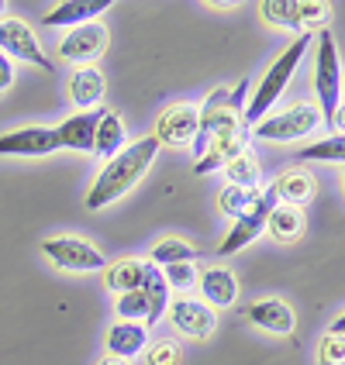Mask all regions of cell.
<instances>
[{
  "label": "cell",
  "mask_w": 345,
  "mask_h": 365,
  "mask_svg": "<svg viewBox=\"0 0 345 365\" xmlns=\"http://www.w3.org/2000/svg\"><path fill=\"white\" fill-rule=\"evenodd\" d=\"M156 155H159V142L156 138H142V142H135V145H124V152H118L111 163L104 165L97 182L90 186L86 210H101L107 203H114L118 197H124L149 173V165H152Z\"/></svg>",
  "instance_id": "1"
},
{
  "label": "cell",
  "mask_w": 345,
  "mask_h": 365,
  "mask_svg": "<svg viewBox=\"0 0 345 365\" xmlns=\"http://www.w3.org/2000/svg\"><path fill=\"white\" fill-rule=\"evenodd\" d=\"M311 41H314V35L311 31H301L297 38L286 45L284 52L273 59V66L263 73V83L256 86V93L249 97V103H245V114H242V124L245 128H252V124H259L266 118V110L273 107V103L284 97L286 83L294 80V73H297V66L304 62L307 48H311Z\"/></svg>",
  "instance_id": "2"
},
{
  "label": "cell",
  "mask_w": 345,
  "mask_h": 365,
  "mask_svg": "<svg viewBox=\"0 0 345 365\" xmlns=\"http://www.w3.org/2000/svg\"><path fill=\"white\" fill-rule=\"evenodd\" d=\"M314 93H318V110H321V121L328 124V118L335 114V107L342 103V66H339V45L335 35L321 28L318 31V62H314Z\"/></svg>",
  "instance_id": "3"
},
{
  "label": "cell",
  "mask_w": 345,
  "mask_h": 365,
  "mask_svg": "<svg viewBox=\"0 0 345 365\" xmlns=\"http://www.w3.org/2000/svg\"><path fill=\"white\" fill-rule=\"evenodd\" d=\"M321 124L325 121H321L318 103L301 101L284 114H273V118H263L259 124H252V135L263 138V142H297V138H307Z\"/></svg>",
  "instance_id": "4"
},
{
  "label": "cell",
  "mask_w": 345,
  "mask_h": 365,
  "mask_svg": "<svg viewBox=\"0 0 345 365\" xmlns=\"http://www.w3.org/2000/svg\"><path fill=\"white\" fill-rule=\"evenodd\" d=\"M276 203L280 200H276L273 186H266L263 193H259V200L252 203L242 217H235L231 231H228V235H224V242L218 245V255H235V252L249 248V245L263 235V227H266V221H269V214H273V207H276Z\"/></svg>",
  "instance_id": "5"
},
{
  "label": "cell",
  "mask_w": 345,
  "mask_h": 365,
  "mask_svg": "<svg viewBox=\"0 0 345 365\" xmlns=\"http://www.w3.org/2000/svg\"><path fill=\"white\" fill-rule=\"evenodd\" d=\"M41 255L52 265L66 269V272H97V269H107V259H104L101 248L86 245L83 238H73V235L41 242Z\"/></svg>",
  "instance_id": "6"
},
{
  "label": "cell",
  "mask_w": 345,
  "mask_h": 365,
  "mask_svg": "<svg viewBox=\"0 0 345 365\" xmlns=\"http://www.w3.org/2000/svg\"><path fill=\"white\" fill-rule=\"evenodd\" d=\"M0 52H4L7 59L31 62V66H41L45 73H52V59L41 52L35 31L21 18H0Z\"/></svg>",
  "instance_id": "7"
},
{
  "label": "cell",
  "mask_w": 345,
  "mask_h": 365,
  "mask_svg": "<svg viewBox=\"0 0 345 365\" xmlns=\"http://www.w3.org/2000/svg\"><path fill=\"white\" fill-rule=\"evenodd\" d=\"M104 48H107V28H104V21L80 24V28L66 31V38L59 41L62 59L66 62H83V66H90L94 59H101Z\"/></svg>",
  "instance_id": "8"
},
{
  "label": "cell",
  "mask_w": 345,
  "mask_h": 365,
  "mask_svg": "<svg viewBox=\"0 0 345 365\" xmlns=\"http://www.w3.org/2000/svg\"><path fill=\"white\" fill-rule=\"evenodd\" d=\"M201 131V114H197V107H190V103H173V107H166L163 114H159V124H156V142L159 145H173V148H180V145L194 142V135Z\"/></svg>",
  "instance_id": "9"
},
{
  "label": "cell",
  "mask_w": 345,
  "mask_h": 365,
  "mask_svg": "<svg viewBox=\"0 0 345 365\" xmlns=\"http://www.w3.org/2000/svg\"><path fill=\"white\" fill-rule=\"evenodd\" d=\"M59 152L56 128H18L0 135V155H52Z\"/></svg>",
  "instance_id": "10"
},
{
  "label": "cell",
  "mask_w": 345,
  "mask_h": 365,
  "mask_svg": "<svg viewBox=\"0 0 345 365\" xmlns=\"http://www.w3.org/2000/svg\"><path fill=\"white\" fill-rule=\"evenodd\" d=\"M169 321L186 338H211L214 327H218L214 310L207 304H201V300H176V304H169Z\"/></svg>",
  "instance_id": "11"
},
{
  "label": "cell",
  "mask_w": 345,
  "mask_h": 365,
  "mask_svg": "<svg viewBox=\"0 0 345 365\" xmlns=\"http://www.w3.org/2000/svg\"><path fill=\"white\" fill-rule=\"evenodd\" d=\"M104 110L107 107H97V110H80L73 118L56 128L59 135V148H73V152H94V138H97V124H101Z\"/></svg>",
  "instance_id": "12"
},
{
  "label": "cell",
  "mask_w": 345,
  "mask_h": 365,
  "mask_svg": "<svg viewBox=\"0 0 345 365\" xmlns=\"http://www.w3.org/2000/svg\"><path fill=\"white\" fill-rule=\"evenodd\" d=\"M111 7V0H66V4H56L41 24H49V28H80V24H90V21H97Z\"/></svg>",
  "instance_id": "13"
},
{
  "label": "cell",
  "mask_w": 345,
  "mask_h": 365,
  "mask_svg": "<svg viewBox=\"0 0 345 365\" xmlns=\"http://www.w3.org/2000/svg\"><path fill=\"white\" fill-rule=\"evenodd\" d=\"M245 317L269 334H294V327H297V314L284 300H256L245 307Z\"/></svg>",
  "instance_id": "14"
},
{
  "label": "cell",
  "mask_w": 345,
  "mask_h": 365,
  "mask_svg": "<svg viewBox=\"0 0 345 365\" xmlns=\"http://www.w3.org/2000/svg\"><path fill=\"white\" fill-rule=\"evenodd\" d=\"M104 90H107V80L97 66H80L73 76H69V101L83 107V110H94L101 107Z\"/></svg>",
  "instance_id": "15"
},
{
  "label": "cell",
  "mask_w": 345,
  "mask_h": 365,
  "mask_svg": "<svg viewBox=\"0 0 345 365\" xmlns=\"http://www.w3.org/2000/svg\"><path fill=\"white\" fill-rule=\"evenodd\" d=\"M145 348H149V338H145L142 324L118 321V324L107 331V355H111V359H124V362H131L135 355H142Z\"/></svg>",
  "instance_id": "16"
},
{
  "label": "cell",
  "mask_w": 345,
  "mask_h": 365,
  "mask_svg": "<svg viewBox=\"0 0 345 365\" xmlns=\"http://www.w3.org/2000/svg\"><path fill=\"white\" fill-rule=\"evenodd\" d=\"M207 307H231L239 300V279L228 269H207L204 276H197Z\"/></svg>",
  "instance_id": "17"
},
{
  "label": "cell",
  "mask_w": 345,
  "mask_h": 365,
  "mask_svg": "<svg viewBox=\"0 0 345 365\" xmlns=\"http://www.w3.org/2000/svg\"><path fill=\"white\" fill-rule=\"evenodd\" d=\"M273 193H276V200L286 203V207H301L314 197V180L307 176L304 169H286L276 176L273 182Z\"/></svg>",
  "instance_id": "18"
},
{
  "label": "cell",
  "mask_w": 345,
  "mask_h": 365,
  "mask_svg": "<svg viewBox=\"0 0 345 365\" xmlns=\"http://www.w3.org/2000/svg\"><path fill=\"white\" fill-rule=\"evenodd\" d=\"M139 289H142L145 300H149V317H145V324H156L166 310H169V286H166V279H163V269L152 265V262H145V279Z\"/></svg>",
  "instance_id": "19"
},
{
  "label": "cell",
  "mask_w": 345,
  "mask_h": 365,
  "mask_svg": "<svg viewBox=\"0 0 345 365\" xmlns=\"http://www.w3.org/2000/svg\"><path fill=\"white\" fill-rule=\"evenodd\" d=\"M145 279V262L142 259H118V262H111L104 269V283L107 289H114L118 297L121 293H131V289H139Z\"/></svg>",
  "instance_id": "20"
},
{
  "label": "cell",
  "mask_w": 345,
  "mask_h": 365,
  "mask_svg": "<svg viewBox=\"0 0 345 365\" xmlns=\"http://www.w3.org/2000/svg\"><path fill=\"white\" fill-rule=\"evenodd\" d=\"M124 121L114 114V110H104L101 124H97V138H94V152L101 155V159H114L118 152H124Z\"/></svg>",
  "instance_id": "21"
},
{
  "label": "cell",
  "mask_w": 345,
  "mask_h": 365,
  "mask_svg": "<svg viewBox=\"0 0 345 365\" xmlns=\"http://www.w3.org/2000/svg\"><path fill=\"white\" fill-rule=\"evenodd\" d=\"M301 231H304V214H301V207L276 203L273 214H269V221H266V235H269L273 242H294V238H301Z\"/></svg>",
  "instance_id": "22"
},
{
  "label": "cell",
  "mask_w": 345,
  "mask_h": 365,
  "mask_svg": "<svg viewBox=\"0 0 345 365\" xmlns=\"http://www.w3.org/2000/svg\"><path fill=\"white\" fill-rule=\"evenodd\" d=\"M259 193H263L259 186H231V182H228L221 193H218V207L235 221V217H242L245 210L259 200Z\"/></svg>",
  "instance_id": "23"
},
{
  "label": "cell",
  "mask_w": 345,
  "mask_h": 365,
  "mask_svg": "<svg viewBox=\"0 0 345 365\" xmlns=\"http://www.w3.org/2000/svg\"><path fill=\"white\" fill-rule=\"evenodd\" d=\"M197 259V248L190 242H183V238H163V242L152 248V265H180V262H194Z\"/></svg>",
  "instance_id": "24"
},
{
  "label": "cell",
  "mask_w": 345,
  "mask_h": 365,
  "mask_svg": "<svg viewBox=\"0 0 345 365\" xmlns=\"http://www.w3.org/2000/svg\"><path fill=\"white\" fill-rule=\"evenodd\" d=\"M297 159H304V163H342L345 165V135H331L325 142L304 145V148L297 152Z\"/></svg>",
  "instance_id": "25"
},
{
  "label": "cell",
  "mask_w": 345,
  "mask_h": 365,
  "mask_svg": "<svg viewBox=\"0 0 345 365\" xmlns=\"http://www.w3.org/2000/svg\"><path fill=\"white\" fill-rule=\"evenodd\" d=\"M224 176L231 186H259V159L245 148L231 163H224Z\"/></svg>",
  "instance_id": "26"
},
{
  "label": "cell",
  "mask_w": 345,
  "mask_h": 365,
  "mask_svg": "<svg viewBox=\"0 0 345 365\" xmlns=\"http://www.w3.org/2000/svg\"><path fill=\"white\" fill-rule=\"evenodd\" d=\"M266 24L273 28H286V31H301V21H297V11H294V0H266L259 7Z\"/></svg>",
  "instance_id": "27"
},
{
  "label": "cell",
  "mask_w": 345,
  "mask_h": 365,
  "mask_svg": "<svg viewBox=\"0 0 345 365\" xmlns=\"http://www.w3.org/2000/svg\"><path fill=\"white\" fill-rule=\"evenodd\" d=\"M294 11H297V21H301V28H325L328 24V14H331V7L321 4V0H294Z\"/></svg>",
  "instance_id": "28"
},
{
  "label": "cell",
  "mask_w": 345,
  "mask_h": 365,
  "mask_svg": "<svg viewBox=\"0 0 345 365\" xmlns=\"http://www.w3.org/2000/svg\"><path fill=\"white\" fill-rule=\"evenodd\" d=\"M118 317L121 321H145L149 317V300H145L142 289H131V293H121L118 297Z\"/></svg>",
  "instance_id": "29"
},
{
  "label": "cell",
  "mask_w": 345,
  "mask_h": 365,
  "mask_svg": "<svg viewBox=\"0 0 345 365\" xmlns=\"http://www.w3.org/2000/svg\"><path fill=\"white\" fill-rule=\"evenodd\" d=\"M318 365H345V338L342 334H331L318 341Z\"/></svg>",
  "instance_id": "30"
},
{
  "label": "cell",
  "mask_w": 345,
  "mask_h": 365,
  "mask_svg": "<svg viewBox=\"0 0 345 365\" xmlns=\"http://www.w3.org/2000/svg\"><path fill=\"white\" fill-rule=\"evenodd\" d=\"M163 279H166V286H169V289H190V286L197 283V265H194V262L166 265Z\"/></svg>",
  "instance_id": "31"
},
{
  "label": "cell",
  "mask_w": 345,
  "mask_h": 365,
  "mask_svg": "<svg viewBox=\"0 0 345 365\" xmlns=\"http://www.w3.org/2000/svg\"><path fill=\"white\" fill-rule=\"evenodd\" d=\"M145 365H180V345L176 341H156L145 348Z\"/></svg>",
  "instance_id": "32"
},
{
  "label": "cell",
  "mask_w": 345,
  "mask_h": 365,
  "mask_svg": "<svg viewBox=\"0 0 345 365\" xmlns=\"http://www.w3.org/2000/svg\"><path fill=\"white\" fill-rule=\"evenodd\" d=\"M11 83H14V62L0 52V93H4V90H11Z\"/></svg>",
  "instance_id": "33"
},
{
  "label": "cell",
  "mask_w": 345,
  "mask_h": 365,
  "mask_svg": "<svg viewBox=\"0 0 345 365\" xmlns=\"http://www.w3.org/2000/svg\"><path fill=\"white\" fill-rule=\"evenodd\" d=\"M328 124L335 128V135H345V103H339V107H335V114L328 118Z\"/></svg>",
  "instance_id": "34"
},
{
  "label": "cell",
  "mask_w": 345,
  "mask_h": 365,
  "mask_svg": "<svg viewBox=\"0 0 345 365\" xmlns=\"http://www.w3.org/2000/svg\"><path fill=\"white\" fill-rule=\"evenodd\" d=\"M331 334H342L345 338V314L339 317V321H331Z\"/></svg>",
  "instance_id": "35"
},
{
  "label": "cell",
  "mask_w": 345,
  "mask_h": 365,
  "mask_svg": "<svg viewBox=\"0 0 345 365\" xmlns=\"http://www.w3.org/2000/svg\"><path fill=\"white\" fill-rule=\"evenodd\" d=\"M97 365H131V362H124V359H111V355H107V359H101Z\"/></svg>",
  "instance_id": "36"
},
{
  "label": "cell",
  "mask_w": 345,
  "mask_h": 365,
  "mask_svg": "<svg viewBox=\"0 0 345 365\" xmlns=\"http://www.w3.org/2000/svg\"><path fill=\"white\" fill-rule=\"evenodd\" d=\"M0 11H7V4H4V0H0Z\"/></svg>",
  "instance_id": "37"
},
{
  "label": "cell",
  "mask_w": 345,
  "mask_h": 365,
  "mask_svg": "<svg viewBox=\"0 0 345 365\" xmlns=\"http://www.w3.org/2000/svg\"><path fill=\"white\" fill-rule=\"evenodd\" d=\"M342 93H345V73H342Z\"/></svg>",
  "instance_id": "38"
}]
</instances>
